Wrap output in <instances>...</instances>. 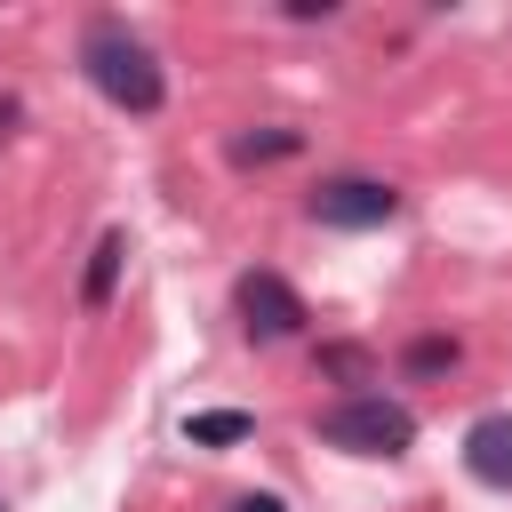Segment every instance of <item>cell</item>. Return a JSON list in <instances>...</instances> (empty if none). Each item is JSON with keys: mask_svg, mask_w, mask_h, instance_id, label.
Here are the masks:
<instances>
[{"mask_svg": "<svg viewBox=\"0 0 512 512\" xmlns=\"http://www.w3.org/2000/svg\"><path fill=\"white\" fill-rule=\"evenodd\" d=\"M16 120H24V104H16V96H0V136H8Z\"/></svg>", "mask_w": 512, "mask_h": 512, "instance_id": "cell-12", "label": "cell"}, {"mask_svg": "<svg viewBox=\"0 0 512 512\" xmlns=\"http://www.w3.org/2000/svg\"><path fill=\"white\" fill-rule=\"evenodd\" d=\"M464 472L480 488H512V408H496L464 432Z\"/></svg>", "mask_w": 512, "mask_h": 512, "instance_id": "cell-5", "label": "cell"}, {"mask_svg": "<svg viewBox=\"0 0 512 512\" xmlns=\"http://www.w3.org/2000/svg\"><path fill=\"white\" fill-rule=\"evenodd\" d=\"M80 72L96 80V96H112L120 112H160L168 104V72H160V56L128 32V24H88V40H80Z\"/></svg>", "mask_w": 512, "mask_h": 512, "instance_id": "cell-1", "label": "cell"}, {"mask_svg": "<svg viewBox=\"0 0 512 512\" xmlns=\"http://www.w3.org/2000/svg\"><path fill=\"white\" fill-rule=\"evenodd\" d=\"M224 512H288V504H280V496H232Z\"/></svg>", "mask_w": 512, "mask_h": 512, "instance_id": "cell-11", "label": "cell"}, {"mask_svg": "<svg viewBox=\"0 0 512 512\" xmlns=\"http://www.w3.org/2000/svg\"><path fill=\"white\" fill-rule=\"evenodd\" d=\"M456 360H464V344H456V336H416V344L400 352V368H408V376H448Z\"/></svg>", "mask_w": 512, "mask_h": 512, "instance_id": "cell-8", "label": "cell"}, {"mask_svg": "<svg viewBox=\"0 0 512 512\" xmlns=\"http://www.w3.org/2000/svg\"><path fill=\"white\" fill-rule=\"evenodd\" d=\"M120 264H128V232H104V240H96V256H88V280H80V304H88V312H104V304H112Z\"/></svg>", "mask_w": 512, "mask_h": 512, "instance_id": "cell-6", "label": "cell"}, {"mask_svg": "<svg viewBox=\"0 0 512 512\" xmlns=\"http://www.w3.org/2000/svg\"><path fill=\"white\" fill-rule=\"evenodd\" d=\"M392 216H400V192L384 176H328L312 192V224H328V232H376Z\"/></svg>", "mask_w": 512, "mask_h": 512, "instance_id": "cell-3", "label": "cell"}, {"mask_svg": "<svg viewBox=\"0 0 512 512\" xmlns=\"http://www.w3.org/2000/svg\"><path fill=\"white\" fill-rule=\"evenodd\" d=\"M296 144H304L296 128H256V136H240V144H232V160H240V168H256V160H288Z\"/></svg>", "mask_w": 512, "mask_h": 512, "instance_id": "cell-9", "label": "cell"}, {"mask_svg": "<svg viewBox=\"0 0 512 512\" xmlns=\"http://www.w3.org/2000/svg\"><path fill=\"white\" fill-rule=\"evenodd\" d=\"M320 368H328L336 384H368V352H360V344H320Z\"/></svg>", "mask_w": 512, "mask_h": 512, "instance_id": "cell-10", "label": "cell"}, {"mask_svg": "<svg viewBox=\"0 0 512 512\" xmlns=\"http://www.w3.org/2000/svg\"><path fill=\"white\" fill-rule=\"evenodd\" d=\"M248 432H256L248 408H200V416H184V440L192 448H240Z\"/></svg>", "mask_w": 512, "mask_h": 512, "instance_id": "cell-7", "label": "cell"}, {"mask_svg": "<svg viewBox=\"0 0 512 512\" xmlns=\"http://www.w3.org/2000/svg\"><path fill=\"white\" fill-rule=\"evenodd\" d=\"M320 440L344 456H408L416 448V416L384 392H344L336 408H320Z\"/></svg>", "mask_w": 512, "mask_h": 512, "instance_id": "cell-2", "label": "cell"}, {"mask_svg": "<svg viewBox=\"0 0 512 512\" xmlns=\"http://www.w3.org/2000/svg\"><path fill=\"white\" fill-rule=\"evenodd\" d=\"M232 312H240V336L248 344H280V336L304 328V296L280 272H240L232 280Z\"/></svg>", "mask_w": 512, "mask_h": 512, "instance_id": "cell-4", "label": "cell"}]
</instances>
